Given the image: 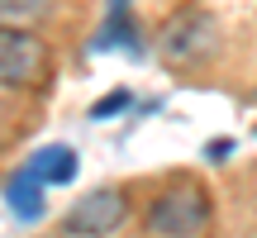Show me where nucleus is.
Instances as JSON below:
<instances>
[{
    "instance_id": "5",
    "label": "nucleus",
    "mask_w": 257,
    "mask_h": 238,
    "mask_svg": "<svg viewBox=\"0 0 257 238\" xmlns=\"http://www.w3.org/2000/svg\"><path fill=\"white\" fill-rule=\"evenodd\" d=\"M24 167H29V172H34L43 186H67V181H76V148L48 143V148H38Z\"/></svg>"
},
{
    "instance_id": "7",
    "label": "nucleus",
    "mask_w": 257,
    "mask_h": 238,
    "mask_svg": "<svg viewBox=\"0 0 257 238\" xmlns=\"http://www.w3.org/2000/svg\"><path fill=\"white\" fill-rule=\"evenodd\" d=\"M53 15V0H0V29H34Z\"/></svg>"
},
{
    "instance_id": "8",
    "label": "nucleus",
    "mask_w": 257,
    "mask_h": 238,
    "mask_svg": "<svg viewBox=\"0 0 257 238\" xmlns=\"http://www.w3.org/2000/svg\"><path fill=\"white\" fill-rule=\"evenodd\" d=\"M124 100H128V95L119 91V95H110V100H100V105H91V119H105V114H114V110H124Z\"/></svg>"
},
{
    "instance_id": "4",
    "label": "nucleus",
    "mask_w": 257,
    "mask_h": 238,
    "mask_svg": "<svg viewBox=\"0 0 257 238\" xmlns=\"http://www.w3.org/2000/svg\"><path fill=\"white\" fill-rule=\"evenodd\" d=\"M43 62L48 48L34 29H0V86H34Z\"/></svg>"
},
{
    "instance_id": "6",
    "label": "nucleus",
    "mask_w": 257,
    "mask_h": 238,
    "mask_svg": "<svg viewBox=\"0 0 257 238\" xmlns=\"http://www.w3.org/2000/svg\"><path fill=\"white\" fill-rule=\"evenodd\" d=\"M5 200H10V210H15L19 219H38V214H43V181L24 167V172H15L5 181Z\"/></svg>"
},
{
    "instance_id": "1",
    "label": "nucleus",
    "mask_w": 257,
    "mask_h": 238,
    "mask_svg": "<svg viewBox=\"0 0 257 238\" xmlns=\"http://www.w3.org/2000/svg\"><path fill=\"white\" fill-rule=\"evenodd\" d=\"M205 224H210V191L200 181L167 186L143 210V229L153 238H200Z\"/></svg>"
},
{
    "instance_id": "2",
    "label": "nucleus",
    "mask_w": 257,
    "mask_h": 238,
    "mask_svg": "<svg viewBox=\"0 0 257 238\" xmlns=\"http://www.w3.org/2000/svg\"><path fill=\"white\" fill-rule=\"evenodd\" d=\"M124 219H128V195L119 186H95L76 205H67L62 233L67 238H110Z\"/></svg>"
},
{
    "instance_id": "3",
    "label": "nucleus",
    "mask_w": 257,
    "mask_h": 238,
    "mask_svg": "<svg viewBox=\"0 0 257 238\" xmlns=\"http://www.w3.org/2000/svg\"><path fill=\"white\" fill-rule=\"evenodd\" d=\"M219 48V29H214V19L205 15V10H186V15H176L172 24H167L162 43H157V53L167 57V62H205V57Z\"/></svg>"
}]
</instances>
